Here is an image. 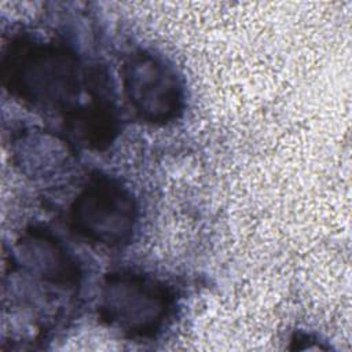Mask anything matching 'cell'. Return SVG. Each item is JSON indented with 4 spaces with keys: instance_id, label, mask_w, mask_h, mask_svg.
<instances>
[{
    "instance_id": "obj_3",
    "label": "cell",
    "mask_w": 352,
    "mask_h": 352,
    "mask_svg": "<svg viewBox=\"0 0 352 352\" xmlns=\"http://www.w3.org/2000/svg\"><path fill=\"white\" fill-rule=\"evenodd\" d=\"M70 224L77 234L106 246H121L132 238L138 206L118 180L98 175L88 180L70 206Z\"/></svg>"
},
{
    "instance_id": "obj_5",
    "label": "cell",
    "mask_w": 352,
    "mask_h": 352,
    "mask_svg": "<svg viewBox=\"0 0 352 352\" xmlns=\"http://www.w3.org/2000/svg\"><path fill=\"white\" fill-rule=\"evenodd\" d=\"M18 256L30 274L50 285L69 289L80 282L81 271L74 257L56 236L43 228L34 227L21 236Z\"/></svg>"
},
{
    "instance_id": "obj_2",
    "label": "cell",
    "mask_w": 352,
    "mask_h": 352,
    "mask_svg": "<svg viewBox=\"0 0 352 352\" xmlns=\"http://www.w3.org/2000/svg\"><path fill=\"white\" fill-rule=\"evenodd\" d=\"M175 305L164 282L133 271L109 274L100 289L99 315L111 327L139 338L161 331Z\"/></svg>"
},
{
    "instance_id": "obj_4",
    "label": "cell",
    "mask_w": 352,
    "mask_h": 352,
    "mask_svg": "<svg viewBox=\"0 0 352 352\" xmlns=\"http://www.w3.org/2000/svg\"><path fill=\"white\" fill-rule=\"evenodd\" d=\"M124 94L135 114L144 122L166 125L184 109V89L175 70L157 55L138 51L122 63Z\"/></svg>"
},
{
    "instance_id": "obj_1",
    "label": "cell",
    "mask_w": 352,
    "mask_h": 352,
    "mask_svg": "<svg viewBox=\"0 0 352 352\" xmlns=\"http://www.w3.org/2000/svg\"><path fill=\"white\" fill-rule=\"evenodd\" d=\"M1 78L8 91L34 106L65 110L77 107V98L87 85V72L77 56L65 47L16 40L6 51Z\"/></svg>"
}]
</instances>
